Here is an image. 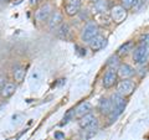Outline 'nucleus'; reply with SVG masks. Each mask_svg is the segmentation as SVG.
<instances>
[{"mask_svg":"<svg viewBox=\"0 0 149 140\" xmlns=\"http://www.w3.org/2000/svg\"><path fill=\"white\" fill-rule=\"evenodd\" d=\"M100 29L96 21H88L82 29L81 32V40L83 42H91L97 35H100Z\"/></svg>","mask_w":149,"mask_h":140,"instance_id":"nucleus-2","label":"nucleus"},{"mask_svg":"<svg viewBox=\"0 0 149 140\" xmlns=\"http://www.w3.org/2000/svg\"><path fill=\"white\" fill-rule=\"evenodd\" d=\"M96 123H98V120H97V118L95 115H93L92 113L90 114H87L85 116H82V118L80 119V122H78V124H80V127L82 129H86L88 127H91V125L93 124H96Z\"/></svg>","mask_w":149,"mask_h":140,"instance_id":"nucleus-15","label":"nucleus"},{"mask_svg":"<svg viewBox=\"0 0 149 140\" xmlns=\"http://www.w3.org/2000/svg\"><path fill=\"white\" fill-rule=\"evenodd\" d=\"M54 11H55L54 6L51 5L50 3H45L35 11V20L37 22H47V20L51 16V14H52Z\"/></svg>","mask_w":149,"mask_h":140,"instance_id":"nucleus-3","label":"nucleus"},{"mask_svg":"<svg viewBox=\"0 0 149 140\" xmlns=\"http://www.w3.org/2000/svg\"><path fill=\"white\" fill-rule=\"evenodd\" d=\"M116 72H117V76L120 77L122 79H129L130 77L134 76V73H136V69H134L128 63H120Z\"/></svg>","mask_w":149,"mask_h":140,"instance_id":"nucleus-7","label":"nucleus"},{"mask_svg":"<svg viewBox=\"0 0 149 140\" xmlns=\"http://www.w3.org/2000/svg\"><path fill=\"white\" fill-rule=\"evenodd\" d=\"M139 44L144 47H149V34H144L141 36V39H139Z\"/></svg>","mask_w":149,"mask_h":140,"instance_id":"nucleus-22","label":"nucleus"},{"mask_svg":"<svg viewBox=\"0 0 149 140\" xmlns=\"http://www.w3.org/2000/svg\"><path fill=\"white\" fill-rule=\"evenodd\" d=\"M132 49H133V42L128 41V42H125L118 49V55H127L129 51H132Z\"/></svg>","mask_w":149,"mask_h":140,"instance_id":"nucleus-19","label":"nucleus"},{"mask_svg":"<svg viewBox=\"0 0 149 140\" xmlns=\"http://www.w3.org/2000/svg\"><path fill=\"white\" fill-rule=\"evenodd\" d=\"M15 92H16V83L8 81L5 85L1 87V89H0V97L4 98V99H8V98H10Z\"/></svg>","mask_w":149,"mask_h":140,"instance_id":"nucleus-12","label":"nucleus"},{"mask_svg":"<svg viewBox=\"0 0 149 140\" xmlns=\"http://www.w3.org/2000/svg\"><path fill=\"white\" fill-rule=\"evenodd\" d=\"M81 6H82L81 0H65V3H63L65 12L68 16L77 15L81 10Z\"/></svg>","mask_w":149,"mask_h":140,"instance_id":"nucleus-6","label":"nucleus"},{"mask_svg":"<svg viewBox=\"0 0 149 140\" xmlns=\"http://www.w3.org/2000/svg\"><path fill=\"white\" fill-rule=\"evenodd\" d=\"M133 61L139 66H144L149 61V51L147 47L139 45L133 51Z\"/></svg>","mask_w":149,"mask_h":140,"instance_id":"nucleus-4","label":"nucleus"},{"mask_svg":"<svg viewBox=\"0 0 149 140\" xmlns=\"http://www.w3.org/2000/svg\"><path fill=\"white\" fill-rule=\"evenodd\" d=\"M111 103H112V112L109 113V115H111L109 120H111V123H113V122H116V119L123 113V110L125 108V100L123 97H120L118 93H116V94H113L111 98Z\"/></svg>","mask_w":149,"mask_h":140,"instance_id":"nucleus-1","label":"nucleus"},{"mask_svg":"<svg viewBox=\"0 0 149 140\" xmlns=\"http://www.w3.org/2000/svg\"><path fill=\"white\" fill-rule=\"evenodd\" d=\"M117 79H118V76H117V72L114 71V69L109 68L108 71L104 73L103 76V81H102V85H103L104 88H112L116 83H117Z\"/></svg>","mask_w":149,"mask_h":140,"instance_id":"nucleus-10","label":"nucleus"},{"mask_svg":"<svg viewBox=\"0 0 149 140\" xmlns=\"http://www.w3.org/2000/svg\"><path fill=\"white\" fill-rule=\"evenodd\" d=\"M92 112V104L90 102H82L81 104L76 107V109H73V116L77 119H81L82 116L90 114Z\"/></svg>","mask_w":149,"mask_h":140,"instance_id":"nucleus-9","label":"nucleus"},{"mask_svg":"<svg viewBox=\"0 0 149 140\" xmlns=\"http://www.w3.org/2000/svg\"><path fill=\"white\" fill-rule=\"evenodd\" d=\"M63 24V16H62V12L61 11H57L55 10L52 14H51L50 19L47 20V25L51 30H56L57 27Z\"/></svg>","mask_w":149,"mask_h":140,"instance_id":"nucleus-11","label":"nucleus"},{"mask_svg":"<svg viewBox=\"0 0 149 140\" xmlns=\"http://www.w3.org/2000/svg\"><path fill=\"white\" fill-rule=\"evenodd\" d=\"M6 82H8V81H6V78H5V77H4V76H0V89H1V87L5 85Z\"/></svg>","mask_w":149,"mask_h":140,"instance_id":"nucleus-24","label":"nucleus"},{"mask_svg":"<svg viewBox=\"0 0 149 140\" xmlns=\"http://www.w3.org/2000/svg\"><path fill=\"white\" fill-rule=\"evenodd\" d=\"M107 64H108V66H109L112 69H114V68L119 64V58H118V56H117V55H113V56H112V57L108 60Z\"/></svg>","mask_w":149,"mask_h":140,"instance_id":"nucleus-21","label":"nucleus"},{"mask_svg":"<svg viewBox=\"0 0 149 140\" xmlns=\"http://www.w3.org/2000/svg\"><path fill=\"white\" fill-rule=\"evenodd\" d=\"M90 1H91V3H93V4H96L97 1H100V0H90Z\"/></svg>","mask_w":149,"mask_h":140,"instance_id":"nucleus-27","label":"nucleus"},{"mask_svg":"<svg viewBox=\"0 0 149 140\" xmlns=\"http://www.w3.org/2000/svg\"><path fill=\"white\" fill-rule=\"evenodd\" d=\"M139 3V0H120V6H123L125 10L133 9Z\"/></svg>","mask_w":149,"mask_h":140,"instance_id":"nucleus-20","label":"nucleus"},{"mask_svg":"<svg viewBox=\"0 0 149 140\" xmlns=\"http://www.w3.org/2000/svg\"><path fill=\"white\" fill-rule=\"evenodd\" d=\"M41 0H30V4L31 5H35V4H37V3H40Z\"/></svg>","mask_w":149,"mask_h":140,"instance_id":"nucleus-26","label":"nucleus"},{"mask_svg":"<svg viewBox=\"0 0 149 140\" xmlns=\"http://www.w3.org/2000/svg\"><path fill=\"white\" fill-rule=\"evenodd\" d=\"M125 17H127V10L123 6L114 5L111 8V19L114 22H122Z\"/></svg>","mask_w":149,"mask_h":140,"instance_id":"nucleus-8","label":"nucleus"},{"mask_svg":"<svg viewBox=\"0 0 149 140\" xmlns=\"http://www.w3.org/2000/svg\"><path fill=\"white\" fill-rule=\"evenodd\" d=\"M98 109L102 114L104 115H108L111 112H112V103H111V99L108 98H101L100 103H98Z\"/></svg>","mask_w":149,"mask_h":140,"instance_id":"nucleus-16","label":"nucleus"},{"mask_svg":"<svg viewBox=\"0 0 149 140\" xmlns=\"http://www.w3.org/2000/svg\"><path fill=\"white\" fill-rule=\"evenodd\" d=\"M26 74V69L24 66H15L13 68V78L15 83H21L25 78Z\"/></svg>","mask_w":149,"mask_h":140,"instance_id":"nucleus-14","label":"nucleus"},{"mask_svg":"<svg viewBox=\"0 0 149 140\" xmlns=\"http://www.w3.org/2000/svg\"><path fill=\"white\" fill-rule=\"evenodd\" d=\"M95 9H96V12H98V14L107 12L111 9L109 0H100V1H97L95 4Z\"/></svg>","mask_w":149,"mask_h":140,"instance_id":"nucleus-17","label":"nucleus"},{"mask_svg":"<svg viewBox=\"0 0 149 140\" xmlns=\"http://www.w3.org/2000/svg\"><path fill=\"white\" fill-rule=\"evenodd\" d=\"M90 44V47L92 51H100L102 49H104L106 46H107V39L104 36H102V35H97L95 39H93L91 42H88Z\"/></svg>","mask_w":149,"mask_h":140,"instance_id":"nucleus-13","label":"nucleus"},{"mask_svg":"<svg viewBox=\"0 0 149 140\" xmlns=\"http://www.w3.org/2000/svg\"><path fill=\"white\" fill-rule=\"evenodd\" d=\"M54 137H55V140H65L66 139V137H65V134L62 132H56L54 134Z\"/></svg>","mask_w":149,"mask_h":140,"instance_id":"nucleus-23","label":"nucleus"},{"mask_svg":"<svg viewBox=\"0 0 149 140\" xmlns=\"http://www.w3.org/2000/svg\"><path fill=\"white\" fill-rule=\"evenodd\" d=\"M147 66L146 67H144V66H141V68H139V71H141V72H139V74H141V76H143V74H146L147 73Z\"/></svg>","mask_w":149,"mask_h":140,"instance_id":"nucleus-25","label":"nucleus"},{"mask_svg":"<svg viewBox=\"0 0 149 140\" xmlns=\"http://www.w3.org/2000/svg\"><path fill=\"white\" fill-rule=\"evenodd\" d=\"M134 88V83L130 81V79H123V81H120L118 85H117V93L120 96V97H128L133 93Z\"/></svg>","mask_w":149,"mask_h":140,"instance_id":"nucleus-5","label":"nucleus"},{"mask_svg":"<svg viewBox=\"0 0 149 140\" xmlns=\"http://www.w3.org/2000/svg\"><path fill=\"white\" fill-rule=\"evenodd\" d=\"M70 31H71L70 26L63 22V24H61L57 29H56V34H57L58 37H61V39H66V37L70 35Z\"/></svg>","mask_w":149,"mask_h":140,"instance_id":"nucleus-18","label":"nucleus"}]
</instances>
